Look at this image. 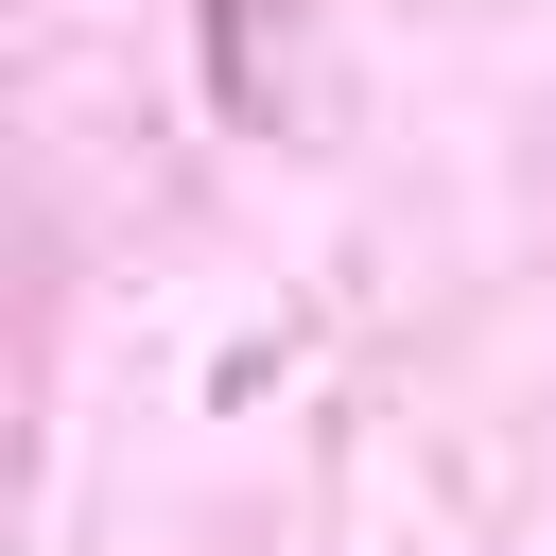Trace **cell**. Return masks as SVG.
I'll return each mask as SVG.
<instances>
[]
</instances>
